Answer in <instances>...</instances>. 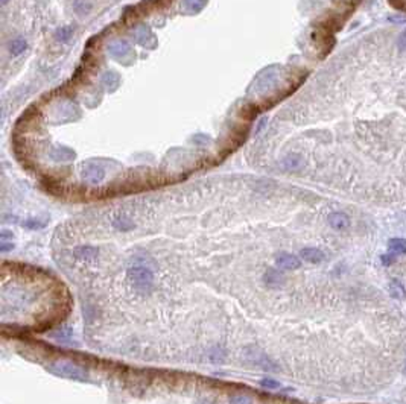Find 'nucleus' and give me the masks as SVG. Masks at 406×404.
Instances as JSON below:
<instances>
[{"instance_id": "obj_1", "label": "nucleus", "mask_w": 406, "mask_h": 404, "mask_svg": "<svg viewBox=\"0 0 406 404\" xmlns=\"http://www.w3.org/2000/svg\"><path fill=\"white\" fill-rule=\"evenodd\" d=\"M128 280L132 283L135 291L140 294H149L156 284V275L145 264L131 266L128 269Z\"/></svg>"}, {"instance_id": "obj_2", "label": "nucleus", "mask_w": 406, "mask_h": 404, "mask_svg": "<svg viewBox=\"0 0 406 404\" xmlns=\"http://www.w3.org/2000/svg\"><path fill=\"white\" fill-rule=\"evenodd\" d=\"M49 371L58 377L63 378H70L76 381H85L88 378V374L85 369L78 367L76 363L67 362V360H56L49 365Z\"/></svg>"}, {"instance_id": "obj_3", "label": "nucleus", "mask_w": 406, "mask_h": 404, "mask_svg": "<svg viewBox=\"0 0 406 404\" xmlns=\"http://www.w3.org/2000/svg\"><path fill=\"white\" fill-rule=\"evenodd\" d=\"M276 266L280 271H295L301 266V258L291 253H280L276 257Z\"/></svg>"}, {"instance_id": "obj_4", "label": "nucleus", "mask_w": 406, "mask_h": 404, "mask_svg": "<svg viewBox=\"0 0 406 404\" xmlns=\"http://www.w3.org/2000/svg\"><path fill=\"white\" fill-rule=\"evenodd\" d=\"M300 258H303L307 263H321L325 258V254L318 248H303L300 251Z\"/></svg>"}, {"instance_id": "obj_5", "label": "nucleus", "mask_w": 406, "mask_h": 404, "mask_svg": "<svg viewBox=\"0 0 406 404\" xmlns=\"http://www.w3.org/2000/svg\"><path fill=\"white\" fill-rule=\"evenodd\" d=\"M73 256L78 260L90 261V260H94L96 257L99 256V249L94 248V246H78L73 251Z\"/></svg>"}, {"instance_id": "obj_6", "label": "nucleus", "mask_w": 406, "mask_h": 404, "mask_svg": "<svg viewBox=\"0 0 406 404\" xmlns=\"http://www.w3.org/2000/svg\"><path fill=\"white\" fill-rule=\"evenodd\" d=\"M328 223L333 229H345L350 226V218L347 216L345 213H341V211H336V213H332L328 216Z\"/></svg>"}, {"instance_id": "obj_7", "label": "nucleus", "mask_w": 406, "mask_h": 404, "mask_svg": "<svg viewBox=\"0 0 406 404\" xmlns=\"http://www.w3.org/2000/svg\"><path fill=\"white\" fill-rule=\"evenodd\" d=\"M263 281L266 283V286L269 287H280L284 281L283 278V274L280 271H277V269H273V267H269L268 271L263 274Z\"/></svg>"}, {"instance_id": "obj_8", "label": "nucleus", "mask_w": 406, "mask_h": 404, "mask_svg": "<svg viewBox=\"0 0 406 404\" xmlns=\"http://www.w3.org/2000/svg\"><path fill=\"white\" fill-rule=\"evenodd\" d=\"M390 254H394V256H400V254H405L406 253V240L405 239H391L390 243Z\"/></svg>"}, {"instance_id": "obj_9", "label": "nucleus", "mask_w": 406, "mask_h": 404, "mask_svg": "<svg viewBox=\"0 0 406 404\" xmlns=\"http://www.w3.org/2000/svg\"><path fill=\"white\" fill-rule=\"evenodd\" d=\"M390 294L396 299H405V296H406L405 287L402 286V283L399 280H393L391 281V284H390Z\"/></svg>"}, {"instance_id": "obj_10", "label": "nucleus", "mask_w": 406, "mask_h": 404, "mask_svg": "<svg viewBox=\"0 0 406 404\" xmlns=\"http://www.w3.org/2000/svg\"><path fill=\"white\" fill-rule=\"evenodd\" d=\"M26 47H28V44H26V41L23 40V38H15L14 41L9 43V52L14 56L22 55L26 50Z\"/></svg>"}, {"instance_id": "obj_11", "label": "nucleus", "mask_w": 406, "mask_h": 404, "mask_svg": "<svg viewBox=\"0 0 406 404\" xmlns=\"http://www.w3.org/2000/svg\"><path fill=\"white\" fill-rule=\"evenodd\" d=\"M113 226L119 231H129L134 228V223L131 220H128L126 218H116V219H113Z\"/></svg>"}, {"instance_id": "obj_12", "label": "nucleus", "mask_w": 406, "mask_h": 404, "mask_svg": "<svg viewBox=\"0 0 406 404\" xmlns=\"http://www.w3.org/2000/svg\"><path fill=\"white\" fill-rule=\"evenodd\" d=\"M301 164H303V160L298 155H291L284 160V167L289 170H297L301 167Z\"/></svg>"}, {"instance_id": "obj_13", "label": "nucleus", "mask_w": 406, "mask_h": 404, "mask_svg": "<svg viewBox=\"0 0 406 404\" xmlns=\"http://www.w3.org/2000/svg\"><path fill=\"white\" fill-rule=\"evenodd\" d=\"M260 386L263 389H268V391H274V389H280L282 384L277 380H274V378H263L260 381Z\"/></svg>"}, {"instance_id": "obj_14", "label": "nucleus", "mask_w": 406, "mask_h": 404, "mask_svg": "<svg viewBox=\"0 0 406 404\" xmlns=\"http://www.w3.org/2000/svg\"><path fill=\"white\" fill-rule=\"evenodd\" d=\"M230 404H253V400L248 395H233L230 398Z\"/></svg>"}, {"instance_id": "obj_15", "label": "nucleus", "mask_w": 406, "mask_h": 404, "mask_svg": "<svg viewBox=\"0 0 406 404\" xmlns=\"http://www.w3.org/2000/svg\"><path fill=\"white\" fill-rule=\"evenodd\" d=\"M46 223L44 222H40L38 219H29L26 222H23V226L29 228V229H38V228H43Z\"/></svg>"}, {"instance_id": "obj_16", "label": "nucleus", "mask_w": 406, "mask_h": 404, "mask_svg": "<svg viewBox=\"0 0 406 404\" xmlns=\"http://www.w3.org/2000/svg\"><path fill=\"white\" fill-rule=\"evenodd\" d=\"M397 47L399 50H406V29L397 38Z\"/></svg>"}, {"instance_id": "obj_17", "label": "nucleus", "mask_w": 406, "mask_h": 404, "mask_svg": "<svg viewBox=\"0 0 406 404\" xmlns=\"http://www.w3.org/2000/svg\"><path fill=\"white\" fill-rule=\"evenodd\" d=\"M58 34H63V37H60V38H58V40H61V41H67L69 38H70V35H72V31H70V29H67V28H63V29H61L60 32H58Z\"/></svg>"}, {"instance_id": "obj_18", "label": "nucleus", "mask_w": 406, "mask_h": 404, "mask_svg": "<svg viewBox=\"0 0 406 404\" xmlns=\"http://www.w3.org/2000/svg\"><path fill=\"white\" fill-rule=\"evenodd\" d=\"M14 248V243H12V240L11 242H6V240H2V253H8V251H11V249Z\"/></svg>"}, {"instance_id": "obj_19", "label": "nucleus", "mask_w": 406, "mask_h": 404, "mask_svg": "<svg viewBox=\"0 0 406 404\" xmlns=\"http://www.w3.org/2000/svg\"><path fill=\"white\" fill-rule=\"evenodd\" d=\"M390 20L391 22H399V23H405L406 22V17H390Z\"/></svg>"}, {"instance_id": "obj_20", "label": "nucleus", "mask_w": 406, "mask_h": 404, "mask_svg": "<svg viewBox=\"0 0 406 404\" xmlns=\"http://www.w3.org/2000/svg\"><path fill=\"white\" fill-rule=\"evenodd\" d=\"M6 2H8V0H2V5H6Z\"/></svg>"}, {"instance_id": "obj_21", "label": "nucleus", "mask_w": 406, "mask_h": 404, "mask_svg": "<svg viewBox=\"0 0 406 404\" xmlns=\"http://www.w3.org/2000/svg\"><path fill=\"white\" fill-rule=\"evenodd\" d=\"M198 404H208V403H198Z\"/></svg>"}]
</instances>
